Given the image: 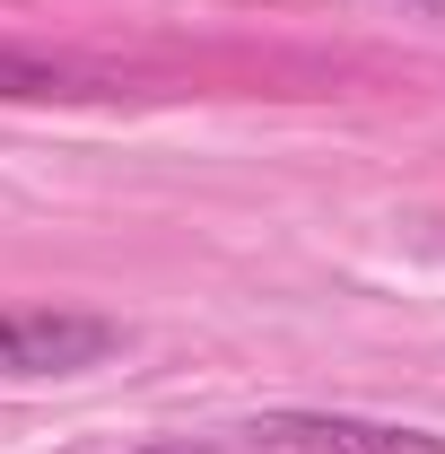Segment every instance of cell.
I'll return each instance as SVG.
<instances>
[{"label": "cell", "mask_w": 445, "mask_h": 454, "mask_svg": "<svg viewBox=\"0 0 445 454\" xmlns=\"http://www.w3.org/2000/svg\"><path fill=\"white\" fill-rule=\"evenodd\" d=\"M122 349V324L79 306H0V376H79Z\"/></svg>", "instance_id": "cell-1"}, {"label": "cell", "mask_w": 445, "mask_h": 454, "mask_svg": "<svg viewBox=\"0 0 445 454\" xmlns=\"http://www.w3.org/2000/svg\"><path fill=\"white\" fill-rule=\"evenodd\" d=\"M245 437H254V454H445V437H428V428L349 419V411H271Z\"/></svg>", "instance_id": "cell-2"}, {"label": "cell", "mask_w": 445, "mask_h": 454, "mask_svg": "<svg viewBox=\"0 0 445 454\" xmlns=\"http://www.w3.org/2000/svg\"><path fill=\"white\" fill-rule=\"evenodd\" d=\"M0 97H88V79L61 70V61H44V53L0 44Z\"/></svg>", "instance_id": "cell-3"}, {"label": "cell", "mask_w": 445, "mask_h": 454, "mask_svg": "<svg viewBox=\"0 0 445 454\" xmlns=\"http://www.w3.org/2000/svg\"><path fill=\"white\" fill-rule=\"evenodd\" d=\"M131 454H219V446H192V437H158V446H131Z\"/></svg>", "instance_id": "cell-4"}]
</instances>
